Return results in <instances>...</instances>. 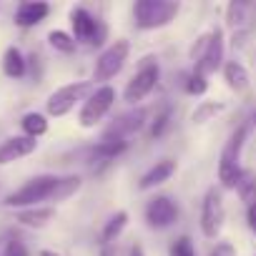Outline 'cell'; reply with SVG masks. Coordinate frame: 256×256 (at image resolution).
I'll return each mask as SVG.
<instances>
[{
  "label": "cell",
  "instance_id": "obj_19",
  "mask_svg": "<svg viewBox=\"0 0 256 256\" xmlns=\"http://www.w3.org/2000/svg\"><path fill=\"white\" fill-rule=\"evenodd\" d=\"M53 218H56V208L53 206H36V208L18 211V221L23 226H33V228H40V226L50 224Z\"/></svg>",
  "mask_w": 256,
  "mask_h": 256
},
{
  "label": "cell",
  "instance_id": "obj_29",
  "mask_svg": "<svg viewBox=\"0 0 256 256\" xmlns=\"http://www.w3.org/2000/svg\"><path fill=\"white\" fill-rule=\"evenodd\" d=\"M221 110H224L221 103H204L201 108H196V113H194V123H206L211 116H216V113H221Z\"/></svg>",
  "mask_w": 256,
  "mask_h": 256
},
{
  "label": "cell",
  "instance_id": "obj_35",
  "mask_svg": "<svg viewBox=\"0 0 256 256\" xmlns=\"http://www.w3.org/2000/svg\"><path fill=\"white\" fill-rule=\"evenodd\" d=\"M40 256H63V254H58V251H50V248H43V251H40Z\"/></svg>",
  "mask_w": 256,
  "mask_h": 256
},
{
  "label": "cell",
  "instance_id": "obj_21",
  "mask_svg": "<svg viewBox=\"0 0 256 256\" xmlns=\"http://www.w3.org/2000/svg\"><path fill=\"white\" fill-rule=\"evenodd\" d=\"M20 126H23L26 136L28 138H36V141L48 134V118L43 113H26L23 120H20Z\"/></svg>",
  "mask_w": 256,
  "mask_h": 256
},
{
  "label": "cell",
  "instance_id": "obj_15",
  "mask_svg": "<svg viewBox=\"0 0 256 256\" xmlns=\"http://www.w3.org/2000/svg\"><path fill=\"white\" fill-rule=\"evenodd\" d=\"M174 174H176V161H171V158L156 161V166H151V171L144 174V178H141L138 186H141V191H151L156 186H164Z\"/></svg>",
  "mask_w": 256,
  "mask_h": 256
},
{
  "label": "cell",
  "instance_id": "obj_25",
  "mask_svg": "<svg viewBox=\"0 0 256 256\" xmlns=\"http://www.w3.org/2000/svg\"><path fill=\"white\" fill-rule=\"evenodd\" d=\"M236 191H238V196H241V201H244V204H254V201H256V171L244 168V174H241V181H238Z\"/></svg>",
  "mask_w": 256,
  "mask_h": 256
},
{
  "label": "cell",
  "instance_id": "obj_4",
  "mask_svg": "<svg viewBox=\"0 0 256 256\" xmlns=\"http://www.w3.org/2000/svg\"><path fill=\"white\" fill-rule=\"evenodd\" d=\"M194 58H196V68H194L196 73H201L204 78L216 73L221 68V63H224V33L216 28L208 36L198 38Z\"/></svg>",
  "mask_w": 256,
  "mask_h": 256
},
{
  "label": "cell",
  "instance_id": "obj_14",
  "mask_svg": "<svg viewBox=\"0 0 256 256\" xmlns=\"http://www.w3.org/2000/svg\"><path fill=\"white\" fill-rule=\"evenodd\" d=\"M50 13V6L48 3H40V0H28V3H20L18 10H16V23L20 28H33L38 23H43Z\"/></svg>",
  "mask_w": 256,
  "mask_h": 256
},
{
  "label": "cell",
  "instance_id": "obj_1",
  "mask_svg": "<svg viewBox=\"0 0 256 256\" xmlns=\"http://www.w3.org/2000/svg\"><path fill=\"white\" fill-rule=\"evenodd\" d=\"M246 138H248V128L246 126H238L234 136L228 138V144L224 146V154H221V161H218V181L224 188H236L238 181H241V151L246 146Z\"/></svg>",
  "mask_w": 256,
  "mask_h": 256
},
{
  "label": "cell",
  "instance_id": "obj_16",
  "mask_svg": "<svg viewBox=\"0 0 256 256\" xmlns=\"http://www.w3.org/2000/svg\"><path fill=\"white\" fill-rule=\"evenodd\" d=\"M126 148H128V141L103 136V138L90 148V156H93V161H113V158H118L120 154H126Z\"/></svg>",
  "mask_w": 256,
  "mask_h": 256
},
{
  "label": "cell",
  "instance_id": "obj_18",
  "mask_svg": "<svg viewBox=\"0 0 256 256\" xmlns=\"http://www.w3.org/2000/svg\"><path fill=\"white\" fill-rule=\"evenodd\" d=\"M224 80H226V86H228L231 90H236V93H244V90L248 88V83H251L248 70H246L238 60H231V63L224 66Z\"/></svg>",
  "mask_w": 256,
  "mask_h": 256
},
{
  "label": "cell",
  "instance_id": "obj_23",
  "mask_svg": "<svg viewBox=\"0 0 256 256\" xmlns=\"http://www.w3.org/2000/svg\"><path fill=\"white\" fill-rule=\"evenodd\" d=\"M80 186H83V178H80V176H60L58 188H56V194H53V204L70 198L73 194L80 191Z\"/></svg>",
  "mask_w": 256,
  "mask_h": 256
},
{
  "label": "cell",
  "instance_id": "obj_27",
  "mask_svg": "<svg viewBox=\"0 0 256 256\" xmlns=\"http://www.w3.org/2000/svg\"><path fill=\"white\" fill-rule=\"evenodd\" d=\"M168 256H196V246L188 236H178L174 244H171V251Z\"/></svg>",
  "mask_w": 256,
  "mask_h": 256
},
{
  "label": "cell",
  "instance_id": "obj_30",
  "mask_svg": "<svg viewBox=\"0 0 256 256\" xmlns=\"http://www.w3.org/2000/svg\"><path fill=\"white\" fill-rule=\"evenodd\" d=\"M3 256H28V248H26V244H23V241L13 238V241H8V246H6Z\"/></svg>",
  "mask_w": 256,
  "mask_h": 256
},
{
  "label": "cell",
  "instance_id": "obj_24",
  "mask_svg": "<svg viewBox=\"0 0 256 256\" xmlns=\"http://www.w3.org/2000/svg\"><path fill=\"white\" fill-rule=\"evenodd\" d=\"M48 43H50V48H56L58 53H66V56H70V53H76V38L70 36V33H66V30H50L48 33Z\"/></svg>",
  "mask_w": 256,
  "mask_h": 256
},
{
  "label": "cell",
  "instance_id": "obj_17",
  "mask_svg": "<svg viewBox=\"0 0 256 256\" xmlns=\"http://www.w3.org/2000/svg\"><path fill=\"white\" fill-rule=\"evenodd\" d=\"M251 20V6L241 3V0H234V3L226 8V26L234 33H246V26Z\"/></svg>",
  "mask_w": 256,
  "mask_h": 256
},
{
  "label": "cell",
  "instance_id": "obj_2",
  "mask_svg": "<svg viewBox=\"0 0 256 256\" xmlns=\"http://www.w3.org/2000/svg\"><path fill=\"white\" fill-rule=\"evenodd\" d=\"M58 181H60V176H36L26 186H20L18 191H13L6 198V206L23 211V208H36V206H40L46 201H53V194L58 188Z\"/></svg>",
  "mask_w": 256,
  "mask_h": 256
},
{
  "label": "cell",
  "instance_id": "obj_31",
  "mask_svg": "<svg viewBox=\"0 0 256 256\" xmlns=\"http://www.w3.org/2000/svg\"><path fill=\"white\" fill-rule=\"evenodd\" d=\"M211 256H236V248H234L231 244H218V246L211 251Z\"/></svg>",
  "mask_w": 256,
  "mask_h": 256
},
{
  "label": "cell",
  "instance_id": "obj_28",
  "mask_svg": "<svg viewBox=\"0 0 256 256\" xmlns=\"http://www.w3.org/2000/svg\"><path fill=\"white\" fill-rule=\"evenodd\" d=\"M206 90H208V80H206L201 73L194 70V73L188 76V80H186V93H188V96H204Z\"/></svg>",
  "mask_w": 256,
  "mask_h": 256
},
{
  "label": "cell",
  "instance_id": "obj_12",
  "mask_svg": "<svg viewBox=\"0 0 256 256\" xmlns=\"http://www.w3.org/2000/svg\"><path fill=\"white\" fill-rule=\"evenodd\" d=\"M36 148H38V141H36V138L13 136V138H8V141L0 144V166L13 164V161H20V158L36 154Z\"/></svg>",
  "mask_w": 256,
  "mask_h": 256
},
{
  "label": "cell",
  "instance_id": "obj_36",
  "mask_svg": "<svg viewBox=\"0 0 256 256\" xmlns=\"http://www.w3.org/2000/svg\"><path fill=\"white\" fill-rule=\"evenodd\" d=\"M254 126H256V110H254Z\"/></svg>",
  "mask_w": 256,
  "mask_h": 256
},
{
  "label": "cell",
  "instance_id": "obj_32",
  "mask_svg": "<svg viewBox=\"0 0 256 256\" xmlns=\"http://www.w3.org/2000/svg\"><path fill=\"white\" fill-rule=\"evenodd\" d=\"M246 221H248V228L256 234V201L248 204V208H246Z\"/></svg>",
  "mask_w": 256,
  "mask_h": 256
},
{
  "label": "cell",
  "instance_id": "obj_8",
  "mask_svg": "<svg viewBox=\"0 0 256 256\" xmlns=\"http://www.w3.org/2000/svg\"><path fill=\"white\" fill-rule=\"evenodd\" d=\"M113 103H116V88H113V86H100V88H96V90L86 98V103H83V108H80V116H78L80 126H83V128H96V126L108 116V110L113 108Z\"/></svg>",
  "mask_w": 256,
  "mask_h": 256
},
{
  "label": "cell",
  "instance_id": "obj_20",
  "mask_svg": "<svg viewBox=\"0 0 256 256\" xmlns=\"http://www.w3.org/2000/svg\"><path fill=\"white\" fill-rule=\"evenodd\" d=\"M3 70L10 78H23L28 73V60L23 58V53L18 48H8L3 56Z\"/></svg>",
  "mask_w": 256,
  "mask_h": 256
},
{
  "label": "cell",
  "instance_id": "obj_22",
  "mask_svg": "<svg viewBox=\"0 0 256 256\" xmlns=\"http://www.w3.org/2000/svg\"><path fill=\"white\" fill-rule=\"evenodd\" d=\"M126 224H128V211H116V214L106 221V226H103V244H110V246H113V241L123 234Z\"/></svg>",
  "mask_w": 256,
  "mask_h": 256
},
{
  "label": "cell",
  "instance_id": "obj_34",
  "mask_svg": "<svg viewBox=\"0 0 256 256\" xmlns=\"http://www.w3.org/2000/svg\"><path fill=\"white\" fill-rule=\"evenodd\" d=\"M100 256H116V248H113L110 244H103V246H100Z\"/></svg>",
  "mask_w": 256,
  "mask_h": 256
},
{
  "label": "cell",
  "instance_id": "obj_13",
  "mask_svg": "<svg viewBox=\"0 0 256 256\" xmlns=\"http://www.w3.org/2000/svg\"><path fill=\"white\" fill-rule=\"evenodd\" d=\"M70 26H73V38H76V43H78V40H86V43L90 46V40H93L96 33H98L100 20L93 18L86 8H73V10H70Z\"/></svg>",
  "mask_w": 256,
  "mask_h": 256
},
{
  "label": "cell",
  "instance_id": "obj_26",
  "mask_svg": "<svg viewBox=\"0 0 256 256\" xmlns=\"http://www.w3.org/2000/svg\"><path fill=\"white\" fill-rule=\"evenodd\" d=\"M171 126V106H164L158 113H156V118H154V126H151V136L154 138H161L164 134H166V128Z\"/></svg>",
  "mask_w": 256,
  "mask_h": 256
},
{
  "label": "cell",
  "instance_id": "obj_3",
  "mask_svg": "<svg viewBox=\"0 0 256 256\" xmlns=\"http://www.w3.org/2000/svg\"><path fill=\"white\" fill-rule=\"evenodd\" d=\"M181 6L174 0H138L134 6V18L141 30H158L176 20Z\"/></svg>",
  "mask_w": 256,
  "mask_h": 256
},
{
  "label": "cell",
  "instance_id": "obj_7",
  "mask_svg": "<svg viewBox=\"0 0 256 256\" xmlns=\"http://www.w3.org/2000/svg\"><path fill=\"white\" fill-rule=\"evenodd\" d=\"M158 78H161V68L154 58H144L141 68L136 70V76L128 80L126 90H123V98L126 103H141L146 96H151L158 86Z\"/></svg>",
  "mask_w": 256,
  "mask_h": 256
},
{
  "label": "cell",
  "instance_id": "obj_5",
  "mask_svg": "<svg viewBox=\"0 0 256 256\" xmlns=\"http://www.w3.org/2000/svg\"><path fill=\"white\" fill-rule=\"evenodd\" d=\"M93 93V83L90 80H78V83H68L58 90L50 93L46 108H48V116L53 118H63L68 116L78 103H86V98Z\"/></svg>",
  "mask_w": 256,
  "mask_h": 256
},
{
  "label": "cell",
  "instance_id": "obj_11",
  "mask_svg": "<svg viewBox=\"0 0 256 256\" xmlns=\"http://www.w3.org/2000/svg\"><path fill=\"white\" fill-rule=\"evenodd\" d=\"M146 118H148V110L146 108H136V110H131V113H126V116H120L108 131H106V136L108 138H128L131 134H138L141 128L146 126Z\"/></svg>",
  "mask_w": 256,
  "mask_h": 256
},
{
  "label": "cell",
  "instance_id": "obj_6",
  "mask_svg": "<svg viewBox=\"0 0 256 256\" xmlns=\"http://www.w3.org/2000/svg\"><path fill=\"white\" fill-rule=\"evenodd\" d=\"M128 56H131V43H128V40H123V38H120V40L110 43V46L98 56V60H96L93 80H98V83L108 86V80H113V78L123 70V66H126Z\"/></svg>",
  "mask_w": 256,
  "mask_h": 256
},
{
  "label": "cell",
  "instance_id": "obj_33",
  "mask_svg": "<svg viewBox=\"0 0 256 256\" xmlns=\"http://www.w3.org/2000/svg\"><path fill=\"white\" fill-rule=\"evenodd\" d=\"M128 256H146V248H144V244H134L131 248H128Z\"/></svg>",
  "mask_w": 256,
  "mask_h": 256
},
{
  "label": "cell",
  "instance_id": "obj_10",
  "mask_svg": "<svg viewBox=\"0 0 256 256\" xmlns=\"http://www.w3.org/2000/svg\"><path fill=\"white\" fill-rule=\"evenodd\" d=\"M146 221H148L151 228H158V231L174 226L178 221V206H176V201L171 196H156V198H151L148 206H146Z\"/></svg>",
  "mask_w": 256,
  "mask_h": 256
},
{
  "label": "cell",
  "instance_id": "obj_9",
  "mask_svg": "<svg viewBox=\"0 0 256 256\" xmlns=\"http://www.w3.org/2000/svg\"><path fill=\"white\" fill-rule=\"evenodd\" d=\"M224 221H226V208H224V198H221V191L216 186H211L204 196V204H201V231L206 238H218L221 228H224Z\"/></svg>",
  "mask_w": 256,
  "mask_h": 256
}]
</instances>
